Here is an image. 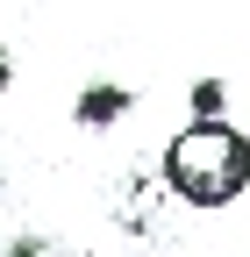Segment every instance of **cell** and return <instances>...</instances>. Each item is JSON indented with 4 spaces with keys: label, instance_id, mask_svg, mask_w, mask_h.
<instances>
[{
    "label": "cell",
    "instance_id": "cell-4",
    "mask_svg": "<svg viewBox=\"0 0 250 257\" xmlns=\"http://www.w3.org/2000/svg\"><path fill=\"white\" fill-rule=\"evenodd\" d=\"M0 257H57V250H50V243H43V236H15V243H8V250H0Z\"/></svg>",
    "mask_w": 250,
    "mask_h": 257
},
{
    "label": "cell",
    "instance_id": "cell-3",
    "mask_svg": "<svg viewBox=\"0 0 250 257\" xmlns=\"http://www.w3.org/2000/svg\"><path fill=\"white\" fill-rule=\"evenodd\" d=\"M186 107H193V121H222L229 114V86L222 79H193L186 86Z\"/></svg>",
    "mask_w": 250,
    "mask_h": 257
},
{
    "label": "cell",
    "instance_id": "cell-5",
    "mask_svg": "<svg viewBox=\"0 0 250 257\" xmlns=\"http://www.w3.org/2000/svg\"><path fill=\"white\" fill-rule=\"evenodd\" d=\"M8 86H15V57L0 50V93H8Z\"/></svg>",
    "mask_w": 250,
    "mask_h": 257
},
{
    "label": "cell",
    "instance_id": "cell-1",
    "mask_svg": "<svg viewBox=\"0 0 250 257\" xmlns=\"http://www.w3.org/2000/svg\"><path fill=\"white\" fill-rule=\"evenodd\" d=\"M165 186L186 207H229L250 186V136L222 114V121H186L165 143Z\"/></svg>",
    "mask_w": 250,
    "mask_h": 257
},
{
    "label": "cell",
    "instance_id": "cell-2",
    "mask_svg": "<svg viewBox=\"0 0 250 257\" xmlns=\"http://www.w3.org/2000/svg\"><path fill=\"white\" fill-rule=\"evenodd\" d=\"M129 107H136V86H121V79H86L79 100H72V121H79V128H114V121H129Z\"/></svg>",
    "mask_w": 250,
    "mask_h": 257
}]
</instances>
